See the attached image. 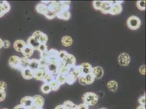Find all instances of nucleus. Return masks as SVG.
<instances>
[{
	"instance_id": "nucleus-1",
	"label": "nucleus",
	"mask_w": 146,
	"mask_h": 109,
	"mask_svg": "<svg viewBox=\"0 0 146 109\" xmlns=\"http://www.w3.org/2000/svg\"><path fill=\"white\" fill-rule=\"evenodd\" d=\"M82 100L88 106L94 105L98 102V96L93 92H87L84 94Z\"/></svg>"
},
{
	"instance_id": "nucleus-2",
	"label": "nucleus",
	"mask_w": 146,
	"mask_h": 109,
	"mask_svg": "<svg viewBox=\"0 0 146 109\" xmlns=\"http://www.w3.org/2000/svg\"><path fill=\"white\" fill-rule=\"evenodd\" d=\"M127 23L128 27L132 30H137L139 29L141 25V20L137 17L135 15L130 17L128 19Z\"/></svg>"
},
{
	"instance_id": "nucleus-3",
	"label": "nucleus",
	"mask_w": 146,
	"mask_h": 109,
	"mask_svg": "<svg viewBox=\"0 0 146 109\" xmlns=\"http://www.w3.org/2000/svg\"><path fill=\"white\" fill-rule=\"evenodd\" d=\"M47 8L48 12L52 13L55 15L61 11L59 1H50L48 6H47Z\"/></svg>"
},
{
	"instance_id": "nucleus-4",
	"label": "nucleus",
	"mask_w": 146,
	"mask_h": 109,
	"mask_svg": "<svg viewBox=\"0 0 146 109\" xmlns=\"http://www.w3.org/2000/svg\"><path fill=\"white\" fill-rule=\"evenodd\" d=\"M32 36L36 38L40 44H46L48 40V36L40 31H35Z\"/></svg>"
},
{
	"instance_id": "nucleus-5",
	"label": "nucleus",
	"mask_w": 146,
	"mask_h": 109,
	"mask_svg": "<svg viewBox=\"0 0 146 109\" xmlns=\"http://www.w3.org/2000/svg\"><path fill=\"white\" fill-rule=\"evenodd\" d=\"M130 62V57L129 54L125 53H123L118 57V63L123 66H127Z\"/></svg>"
},
{
	"instance_id": "nucleus-6",
	"label": "nucleus",
	"mask_w": 146,
	"mask_h": 109,
	"mask_svg": "<svg viewBox=\"0 0 146 109\" xmlns=\"http://www.w3.org/2000/svg\"><path fill=\"white\" fill-rule=\"evenodd\" d=\"M62 62L65 66L70 68L75 66L76 59L73 54H68L67 57L63 61H62Z\"/></svg>"
},
{
	"instance_id": "nucleus-7",
	"label": "nucleus",
	"mask_w": 146,
	"mask_h": 109,
	"mask_svg": "<svg viewBox=\"0 0 146 109\" xmlns=\"http://www.w3.org/2000/svg\"><path fill=\"white\" fill-rule=\"evenodd\" d=\"M33 98V106L37 109L43 108L44 105V99L40 95L35 96Z\"/></svg>"
},
{
	"instance_id": "nucleus-8",
	"label": "nucleus",
	"mask_w": 146,
	"mask_h": 109,
	"mask_svg": "<svg viewBox=\"0 0 146 109\" xmlns=\"http://www.w3.org/2000/svg\"><path fill=\"white\" fill-rule=\"evenodd\" d=\"M20 62V57L18 56H12L9 60V65L13 69H18Z\"/></svg>"
},
{
	"instance_id": "nucleus-9",
	"label": "nucleus",
	"mask_w": 146,
	"mask_h": 109,
	"mask_svg": "<svg viewBox=\"0 0 146 109\" xmlns=\"http://www.w3.org/2000/svg\"><path fill=\"white\" fill-rule=\"evenodd\" d=\"M80 69L81 74L83 75H86L88 74H90L92 72L93 67L91 65L87 62H84L82 63L80 66Z\"/></svg>"
},
{
	"instance_id": "nucleus-10",
	"label": "nucleus",
	"mask_w": 146,
	"mask_h": 109,
	"mask_svg": "<svg viewBox=\"0 0 146 109\" xmlns=\"http://www.w3.org/2000/svg\"><path fill=\"white\" fill-rule=\"evenodd\" d=\"M30 60L29 58H27L25 57L20 58V64H19L18 70L21 72L22 70L29 68L30 66Z\"/></svg>"
},
{
	"instance_id": "nucleus-11",
	"label": "nucleus",
	"mask_w": 146,
	"mask_h": 109,
	"mask_svg": "<svg viewBox=\"0 0 146 109\" xmlns=\"http://www.w3.org/2000/svg\"><path fill=\"white\" fill-rule=\"evenodd\" d=\"M92 74L94 76L95 79H99L103 77L104 75L103 69L101 67L97 66V67L93 68Z\"/></svg>"
},
{
	"instance_id": "nucleus-12",
	"label": "nucleus",
	"mask_w": 146,
	"mask_h": 109,
	"mask_svg": "<svg viewBox=\"0 0 146 109\" xmlns=\"http://www.w3.org/2000/svg\"><path fill=\"white\" fill-rule=\"evenodd\" d=\"M20 104L24 105L27 109L33 106V98L30 96H26L21 99Z\"/></svg>"
},
{
	"instance_id": "nucleus-13",
	"label": "nucleus",
	"mask_w": 146,
	"mask_h": 109,
	"mask_svg": "<svg viewBox=\"0 0 146 109\" xmlns=\"http://www.w3.org/2000/svg\"><path fill=\"white\" fill-rule=\"evenodd\" d=\"M27 44L29 45L31 47H32L34 49V50H38L40 43L38 41L36 38H35L34 37L32 36L28 38Z\"/></svg>"
},
{
	"instance_id": "nucleus-14",
	"label": "nucleus",
	"mask_w": 146,
	"mask_h": 109,
	"mask_svg": "<svg viewBox=\"0 0 146 109\" xmlns=\"http://www.w3.org/2000/svg\"><path fill=\"white\" fill-rule=\"evenodd\" d=\"M69 73L72 74L76 79H78L80 76L82 75L81 72L80 66H75L74 67L70 68Z\"/></svg>"
},
{
	"instance_id": "nucleus-15",
	"label": "nucleus",
	"mask_w": 146,
	"mask_h": 109,
	"mask_svg": "<svg viewBox=\"0 0 146 109\" xmlns=\"http://www.w3.org/2000/svg\"><path fill=\"white\" fill-rule=\"evenodd\" d=\"M26 44H27L23 40H17L14 43L13 47L17 51L21 52Z\"/></svg>"
},
{
	"instance_id": "nucleus-16",
	"label": "nucleus",
	"mask_w": 146,
	"mask_h": 109,
	"mask_svg": "<svg viewBox=\"0 0 146 109\" xmlns=\"http://www.w3.org/2000/svg\"><path fill=\"white\" fill-rule=\"evenodd\" d=\"M21 75L23 78L26 80H30L34 78V72L29 68L22 70Z\"/></svg>"
},
{
	"instance_id": "nucleus-17",
	"label": "nucleus",
	"mask_w": 146,
	"mask_h": 109,
	"mask_svg": "<svg viewBox=\"0 0 146 109\" xmlns=\"http://www.w3.org/2000/svg\"><path fill=\"white\" fill-rule=\"evenodd\" d=\"M33 52L34 49L28 44H26V45L25 47L23 49V50L21 51L24 57L27 58H29L31 56H32L33 54Z\"/></svg>"
},
{
	"instance_id": "nucleus-18",
	"label": "nucleus",
	"mask_w": 146,
	"mask_h": 109,
	"mask_svg": "<svg viewBox=\"0 0 146 109\" xmlns=\"http://www.w3.org/2000/svg\"><path fill=\"white\" fill-rule=\"evenodd\" d=\"M33 72H36L39 69H40V64H39V60L36 58H33L30 60V63L29 67Z\"/></svg>"
},
{
	"instance_id": "nucleus-19",
	"label": "nucleus",
	"mask_w": 146,
	"mask_h": 109,
	"mask_svg": "<svg viewBox=\"0 0 146 109\" xmlns=\"http://www.w3.org/2000/svg\"><path fill=\"white\" fill-rule=\"evenodd\" d=\"M56 17L60 19L68 20L70 18V13L68 11H61L56 14Z\"/></svg>"
},
{
	"instance_id": "nucleus-20",
	"label": "nucleus",
	"mask_w": 146,
	"mask_h": 109,
	"mask_svg": "<svg viewBox=\"0 0 146 109\" xmlns=\"http://www.w3.org/2000/svg\"><path fill=\"white\" fill-rule=\"evenodd\" d=\"M122 7L121 4L112 5L109 14L111 15H118L122 12Z\"/></svg>"
},
{
	"instance_id": "nucleus-21",
	"label": "nucleus",
	"mask_w": 146,
	"mask_h": 109,
	"mask_svg": "<svg viewBox=\"0 0 146 109\" xmlns=\"http://www.w3.org/2000/svg\"><path fill=\"white\" fill-rule=\"evenodd\" d=\"M112 5L110 3V2L106 1H103V5L100 8V11L104 14H108L109 13L111 8Z\"/></svg>"
},
{
	"instance_id": "nucleus-22",
	"label": "nucleus",
	"mask_w": 146,
	"mask_h": 109,
	"mask_svg": "<svg viewBox=\"0 0 146 109\" xmlns=\"http://www.w3.org/2000/svg\"><path fill=\"white\" fill-rule=\"evenodd\" d=\"M58 74H61L62 75H67V74L69 73V68L65 66L62 61H60V63L58 64Z\"/></svg>"
},
{
	"instance_id": "nucleus-23",
	"label": "nucleus",
	"mask_w": 146,
	"mask_h": 109,
	"mask_svg": "<svg viewBox=\"0 0 146 109\" xmlns=\"http://www.w3.org/2000/svg\"><path fill=\"white\" fill-rule=\"evenodd\" d=\"M47 71L53 75L58 74V64L49 63L48 67H47Z\"/></svg>"
},
{
	"instance_id": "nucleus-24",
	"label": "nucleus",
	"mask_w": 146,
	"mask_h": 109,
	"mask_svg": "<svg viewBox=\"0 0 146 109\" xmlns=\"http://www.w3.org/2000/svg\"><path fill=\"white\" fill-rule=\"evenodd\" d=\"M54 79H55L54 75L49 73L48 71H46L44 72L42 81H43V82H44L45 83H49L50 81H51Z\"/></svg>"
},
{
	"instance_id": "nucleus-25",
	"label": "nucleus",
	"mask_w": 146,
	"mask_h": 109,
	"mask_svg": "<svg viewBox=\"0 0 146 109\" xmlns=\"http://www.w3.org/2000/svg\"><path fill=\"white\" fill-rule=\"evenodd\" d=\"M36 10L38 12L44 15L48 11L47 5L45 4H44L43 3H39L36 5Z\"/></svg>"
},
{
	"instance_id": "nucleus-26",
	"label": "nucleus",
	"mask_w": 146,
	"mask_h": 109,
	"mask_svg": "<svg viewBox=\"0 0 146 109\" xmlns=\"http://www.w3.org/2000/svg\"><path fill=\"white\" fill-rule=\"evenodd\" d=\"M62 44L64 47H69L73 43V39L70 36H66L62 37Z\"/></svg>"
},
{
	"instance_id": "nucleus-27",
	"label": "nucleus",
	"mask_w": 146,
	"mask_h": 109,
	"mask_svg": "<svg viewBox=\"0 0 146 109\" xmlns=\"http://www.w3.org/2000/svg\"><path fill=\"white\" fill-rule=\"evenodd\" d=\"M107 87L110 91L116 92L118 88V84L116 81L111 80L107 84Z\"/></svg>"
},
{
	"instance_id": "nucleus-28",
	"label": "nucleus",
	"mask_w": 146,
	"mask_h": 109,
	"mask_svg": "<svg viewBox=\"0 0 146 109\" xmlns=\"http://www.w3.org/2000/svg\"><path fill=\"white\" fill-rule=\"evenodd\" d=\"M55 79L60 86L66 83V75H62L61 74H58L56 75Z\"/></svg>"
},
{
	"instance_id": "nucleus-29",
	"label": "nucleus",
	"mask_w": 146,
	"mask_h": 109,
	"mask_svg": "<svg viewBox=\"0 0 146 109\" xmlns=\"http://www.w3.org/2000/svg\"><path fill=\"white\" fill-rule=\"evenodd\" d=\"M60 6L61 7V11H68L69 9V5L70 4V1H59Z\"/></svg>"
},
{
	"instance_id": "nucleus-30",
	"label": "nucleus",
	"mask_w": 146,
	"mask_h": 109,
	"mask_svg": "<svg viewBox=\"0 0 146 109\" xmlns=\"http://www.w3.org/2000/svg\"><path fill=\"white\" fill-rule=\"evenodd\" d=\"M49 84L50 85L51 91H56L59 90L60 85L57 82V81L55 79L52 80L51 81L49 82Z\"/></svg>"
},
{
	"instance_id": "nucleus-31",
	"label": "nucleus",
	"mask_w": 146,
	"mask_h": 109,
	"mask_svg": "<svg viewBox=\"0 0 146 109\" xmlns=\"http://www.w3.org/2000/svg\"><path fill=\"white\" fill-rule=\"evenodd\" d=\"M44 71L41 69H39L38 70H36L34 72V78L36 79V80L42 81L43 78Z\"/></svg>"
},
{
	"instance_id": "nucleus-32",
	"label": "nucleus",
	"mask_w": 146,
	"mask_h": 109,
	"mask_svg": "<svg viewBox=\"0 0 146 109\" xmlns=\"http://www.w3.org/2000/svg\"><path fill=\"white\" fill-rule=\"evenodd\" d=\"M40 90L44 94H48L51 91V88L49 83H44L41 87Z\"/></svg>"
},
{
	"instance_id": "nucleus-33",
	"label": "nucleus",
	"mask_w": 146,
	"mask_h": 109,
	"mask_svg": "<svg viewBox=\"0 0 146 109\" xmlns=\"http://www.w3.org/2000/svg\"><path fill=\"white\" fill-rule=\"evenodd\" d=\"M76 81V79L72 74L68 73L66 75V83L69 85H73Z\"/></svg>"
},
{
	"instance_id": "nucleus-34",
	"label": "nucleus",
	"mask_w": 146,
	"mask_h": 109,
	"mask_svg": "<svg viewBox=\"0 0 146 109\" xmlns=\"http://www.w3.org/2000/svg\"><path fill=\"white\" fill-rule=\"evenodd\" d=\"M85 76L86 82V84L87 85H90L93 83V82L94 81L95 78L93 76V75L92 74V73L88 74L86 75H85Z\"/></svg>"
},
{
	"instance_id": "nucleus-35",
	"label": "nucleus",
	"mask_w": 146,
	"mask_h": 109,
	"mask_svg": "<svg viewBox=\"0 0 146 109\" xmlns=\"http://www.w3.org/2000/svg\"><path fill=\"white\" fill-rule=\"evenodd\" d=\"M39 60V64H40V69H42L44 72L47 71V67L48 66V62L47 60H44L43 59H40Z\"/></svg>"
},
{
	"instance_id": "nucleus-36",
	"label": "nucleus",
	"mask_w": 146,
	"mask_h": 109,
	"mask_svg": "<svg viewBox=\"0 0 146 109\" xmlns=\"http://www.w3.org/2000/svg\"><path fill=\"white\" fill-rule=\"evenodd\" d=\"M136 5L140 11L146 10V1H138L136 3Z\"/></svg>"
},
{
	"instance_id": "nucleus-37",
	"label": "nucleus",
	"mask_w": 146,
	"mask_h": 109,
	"mask_svg": "<svg viewBox=\"0 0 146 109\" xmlns=\"http://www.w3.org/2000/svg\"><path fill=\"white\" fill-rule=\"evenodd\" d=\"M0 9H1V10L5 14H6V13L10 11V9H11V7H10L9 4V3H8V2H7L6 3L3 4V5H2V6H0Z\"/></svg>"
},
{
	"instance_id": "nucleus-38",
	"label": "nucleus",
	"mask_w": 146,
	"mask_h": 109,
	"mask_svg": "<svg viewBox=\"0 0 146 109\" xmlns=\"http://www.w3.org/2000/svg\"><path fill=\"white\" fill-rule=\"evenodd\" d=\"M48 63H52V64H58L60 63V60L58 59V57H52V56H49L48 59Z\"/></svg>"
},
{
	"instance_id": "nucleus-39",
	"label": "nucleus",
	"mask_w": 146,
	"mask_h": 109,
	"mask_svg": "<svg viewBox=\"0 0 146 109\" xmlns=\"http://www.w3.org/2000/svg\"><path fill=\"white\" fill-rule=\"evenodd\" d=\"M103 3V1H94L93 2V5L96 9L100 10Z\"/></svg>"
},
{
	"instance_id": "nucleus-40",
	"label": "nucleus",
	"mask_w": 146,
	"mask_h": 109,
	"mask_svg": "<svg viewBox=\"0 0 146 109\" xmlns=\"http://www.w3.org/2000/svg\"><path fill=\"white\" fill-rule=\"evenodd\" d=\"M63 105L65 107V108L67 109H72L75 106V104L69 100L65 101Z\"/></svg>"
},
{
	"instance_id": "nucleus-41",
	"label": "nucleus",
	"mask_w": 146,
	"mask_h": 109,
	"mask_svg": "<svg viewBox=\"0 0 146 109\" xmlns=\"http://www.w3.org/2000/svg\"><path fill=\"white\" fill-rule=\"evenodd\" d=\"M48 53H49V56L56 57L58 58L59 51L55 49H51L50 50L48 51Z\"/></svg>"
},
{
	"instance_id": "nucleus-42",
	"label": "nucleus",
	"mask_w": 146,
	"mask_h": 109,
	"mask_svg": "<svg viewBox=\"0 0 146 109\" xmlns=\"http://www.w3.org/2000/svg\"><path fill=\"white\" fill-rule=\"evenodd\" d=\"M68 54V53H67L66 51L64 50H62L59 51L58 53V59L60 60V61H63L66 57L67 55Z\"/></svg>"
},
{
	"instance_id": "nucleus-43",
	"label": "nucleus",
	"mask_w": 146,
	"mask_h": 109,
	"mask_svg": "<svg viewBox=\"0 0 146 109\" xmlns=\"http://www.w3.org/2000/svg\"><path fill=\"white\" fill-rule=\"evenodd\" d=\"M38 50H39L40 53L45 52V51H48L46 44H40L39 45V47H38Z\"/></svg>"
},
{
	"instance_id": "nucleus-44",
	"label": "nucleus",
	"mask_w": 146,
	"mask_h": 109,
	"mask_svg": "<svg viewBox=\"0 0 146 109\" xmlns=\"http://www.w3.org/2000/svg\"><path fill=\"white\" fill-rule=\"evenodd\" d=\"M49 55L48 53V51L41 53H40V58L43 59L44 60H48V58H49Z\"/></svg>"
},
{
	"instance_id": "nucleus-45",
	"label": "nucleus",
	"mask_w": 146,
	"mask_h": 109,
	"mask_svg": "<svg viewBox=\"0 0 146 109\" xmlns=\"http://www.w3.org/2000/svg\"><path fill=\"white\" fill-rule=\"evenodd\" d=\"M79 79V82L80 84L81 85L85 86V85H87L86 84V82L85 76V75H81L79 78H78Z\"/></svg>"
},
{
	"instance_id": "nucleus-46",
	"label": "nucleus",
	"mask_w": 146,
	"mask_h": 109,
	"mask_svg": "<svg viewBox=\"0 0 146 109\" xmlns=\"http://www.w3.org/2000/svg\"><path fill=\"white\" fill-rule=\"evenodd\" d=\"M138 101H139V103H140V105L145 106L146 105V96H143L140 97Z\"/></svg>"
},
{
	"instance_id": "nucleus-47",
	"label": "nucleus",
	"mask_w": 146,
	"mask_h": 109,
	"mask_svg": "<svg viewBox=\"0 0 146 109\" xmlns=\"http://www.w3.org/2000/svg\"><path fill=\"white\" fill-rule=\"evenodd\" d=\"M6 96V92L4 90H0V102L5 100Z\"/></svg>"
},
{
	"instance_id": "nucleus-48",
	"label": "nucleus",
	"mask_w": 146,
	"mask_h": 109,
	"mask_svg": "<svg viewBox=\"0 0 146 109\" xmlns=\"http://www.w3.org/2000/svg\"><path fill=\"white\" fill-rule=\"evenodd\" d=\"M139 72L140 74H141L143 75H146V65L143 64L141 66H140L139 68Z\"/></svg>"
},
{
	"instance_id": "nucleus-49",
	"label": "nucleus",
	"mask_w": 146,
	"mask_h": 109,
	"mask_svg": "<svg viewBox=\"0 0 146 109\" xmlns=\"http://www.w3.org/2000/svg\"><path fill=\"white\" fill-rule=\"evenodd\" d=\"M11 47V43L8 40L3 41V47L5 48H8Z\"/></svg>"
},
{
	"instance_id": "nucleus-50",
	"label": "nucleus",
	"mask_w": 146,
	"mask_h": 109,
	"mask_svg": "<svg viewBox=\"0 0 146 109\" xmlns=\"http://www.w3.org/2000/svg\"><path fill=\"white\" fill-rule=\"evenodd\" d=\"M7 87L6 83L4 81H0V90H6Z\"/></svg>"
},
{
	"instance_id": "nucleus-51",
	"label": "nucleus",
	"mask_w": 146,
	"mask_h": 109,
	"mask_svg": "<svg viewBox=\"0 0 146 109\" xmlns=\"http://www.w3.org/2000/svg\"><path fill=\"white\" fill-rule=\"evenodd\" d=\"M80 109H89L88 106L85 103H82L78 105Z\"/></svg>"
},
{
	"instance_id": "nucleus-52",
	"label": "nucleus",
	"mask_w": 146,
	"mask_h": 109,
	"mask_svg": "<svg viewBox=\"0 0 146 109\" xmlns=\"http://www.w3.org/2000/svg\"><path fill=\"white\" fill-rule=\"evenodd\" d=\"M14 109H27L26 107H25L24 105H21V104H19L18 105H17L16 106L14 107Z\"/></svg>"
},
{
	"instance_id": "nucleus-53",
	"label": "nucleus",
	"mask_w": 146,
	"mask_h": 109,
	"mask_svg": "<svg viewBox=\"0 0 146 109\" xmlns=\"http://www.w3.org/2000/svg\"><path fill=\"white\" fill-rule=\"evenodd\" d=\"M54 109H66L65 107L63 106V105H59L58 106H57L56 107H55Z\"/></svg>"
},
{
	"instance_id": "nucleus-54",
	"label": "nucleus",
	"mask_w": 146,
	"mask_h": 109,
	"mask_svg": "<svg viewBox=\"0 0 146 109\" xmlns=\"http://www.w3.org/2000/svg\"><path fill=\"white\" fill-rule=\"evenodd\" d=\"M136 109H146L145 106H142V105H140L139 106L137 107Z\"/></svg>"
},
{
	"instance_id": "nucleus-55",
	"label": "nucleus",
	"mask_w": 146,
	"mask_h": 109,
	"mask_svg": "<svg viewBox=\"0 0 146 109\" xmlns=\"http://www.w3.org/2000/svg\"><path fill=\"white\" fill-rule=\"evenodd\" d=\"M3 47V41L0 38V49Z\"/></svg>"
},
{
	"instance_id": "nucleus-56",
	"label": "nucleus",
	"mask_w": 146,
	"mask_h": 109,
	"mask_svg": "<svg viewBox=\"0 0 146 109\" xmlns=\"http://www.w3.org/2000/svg\"><path fill=\"white\" fill-rule=\"evenodd\" d=\"M72 109H80L79 108V106H78V105H75V106Z\"/></svg>"
},
{
	"instance_id": "nucleus-57",
	"label": "nucleus",
	"mask_w": 146,
	"mask_h": 109,
	"mask_svg": "<svg viewBox=\"0 0 146 109\" xmlns=\"http://www.w3.org/2000/svg\"><path fill=\"white\" fill-rule=\"evenodd\" d=\"M37 108H36V107H35V106H31V108H28L27 109H36Z\"/></svg>"
},
{
	"instance_id": "nucleus-58",
	"label": "nucleus",
	"mask_w": 146,
	"mask_h": 109,
	"mask_svg": "<svg viewBox=\"0 0 146 109\" xmlns=\"http://www.w3.org/2000/svg\"><path fill=\"white\" fill-rule=\"evenodd\" d=\"M43 109V108H38V109Z\"/></svg>"
},
{
	"instance_id": "nucleus-59",
	"label": "nucleus",
	"mask_w": 146,
	"mask_h": 109,
	"mask_svg": "<svg viewBox=\"0 0 146 109\" xmlns=\"http://www.w3.org/2000/svg\"><path fill=\"white\" fill-rule=\"evenodd\" d=\"M6 109V108H5V109Z\"/></svg>"
},
{
	"instance_id": "nucleus-60",
	"label": "nucleus",
	"mask_w": 146,
	"mask_h": 109,
	"mask_svg": "<svg viewBox=\"0 0 146 109\" xmlns=\"http://www.w3.org/2000/svg\"></svg>"
}]
</instances>
